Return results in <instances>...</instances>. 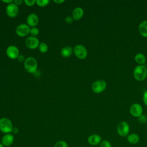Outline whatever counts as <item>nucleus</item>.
Here are the masks:
<instances>
[{"mask_svg": "<svg viewBox=\"0 0 147 147\" xmlns=\"http://www.w3.org/2000/svg\"><path fill=\"white\" fill-rule=\"evenodd\" d=\"M142 99H143V101L144 104L147 106V90H146L144 94H143V96H142Z\"/></svg>", "mask_w": 147, "mask_h": 147, "instance_id": "obj_28", "label": "nucleus"}, {"mask_svg": "<svg viewBox=\"0 0 147 147\" xmlns=\"http://www.w3.org/2000/svg\"><path fill=\"white\" fill-rule=\"evenodd\" d=\"M107 87L106 82L103 80H98L95 81L91 86L92 90L94 92L99 94L105 90Z\"/></svg>", "mask_w": 147, "mask_h": 147, "instance_id": "obj_6", "label": "nucleus"}, {"mask_svg": "<svg viewBox=\"0 0 147 147\" xmlns=\"http://www.w3.org/2000/svg\"><path fill=\"white\" fill-rule=\"evenodd\" d=\"M84 14V10L80 7H77L74 9L72 13V17L74 20L78 21L82 18Z\"/></svg>", "mask_w": 147, "mask_h": 147, "instance_id": "obj_15", "label": "nucleus"}, {"mask_svg": "<svg viewBox=\"0 0 147 147\" xmlns=\"http://www.w3.org/2000/svg\"><path fill=\"white\" fill-rule=\"evenodd\" d=\"M25 45L27 48L30 49H34L38 48L40 45V41L36 37L30 36L25 40Z\"/></svg>", "mask_w": 147, "mask_h": 147, "instance_id": "obj_10", "label": "nucleus"}, {"mask_svg": "<svg viewBox=\"0 0 147 147\" xmlns=\"http://www.w3.org/2000/svg\"><path fill=\"white\" fill-rule=\"evenodd\" d=\"M138 120L140 123H145L147 121L146 116H145L144 114H142L139 117H138Z\"/></svg>", "mask_w": 147, "mask_h": 147, "instance_id": "obj_25", "label": "nucleus"}, {"mask_svg": "<svg viewBox=\"0 0 147 147\" xmlns=\"http://www.w3.org/2000/svg\"><path fill=\"white\" fill-rule=\"evenodd\" d=\"M2 2L3 3H7V5H8L11 3H13V0H2Z\"/></svg>", "mask_w": 147, "mask_h": 147, "instance_id": "obj_32", "label": "nucleus"}, {"mask_svg": "<svg viewBox=\"0 0 147 147\" xmlns=\"http://www.w3.org/2000/svg\"><path fill=\"white\" fill-rule=\"evenodd\" d=\"M73 52L75 55L79 59H84L87 57L88 52L86 48L81 44H78L75 46Z\"/></svg>", "mask_w": 147, "mask_h": 147, "instance_id": "obj_5", "label": "nucleus"}, {"mask_svg": "<svg viewBox=\"0 0 147 147\" xmlns=\"http://www.w3.org/2000/svg\"><path fill=\"white\" fill-rule=\"evenodd\" d=\"M24 67L25 70L30 74H36L37 71V61L33 57H28L24 62Z\"/></svg>", "mask_w": 147, "mask_h": 147, "instance_id": "obj_1", "label": "nucleus"}, {"mask_svg": "<svg viewBox=\"0 0 147 147\" xmlns=\"http://www.w3.org/2000/svg\"><path fill=\"white\" fill-rule=\"evenodd\" d=\"M53 147H68V145L65 141L59 140L55 144Z\"/></svg>", "mask_w": 147, "mask_h": 147, "instance_id": "obj_22", "label": "nucleus"}, {"mask_svg": "<svg viewBox=\"0 0 147 147\" xmlns=\"http://www.w3.org/2000/svg\"><path fill=\"white\" fill-rule=\"evenodd\" d=\"M38 49L40 51V52L42 53H45L48 50V45L45 42H40L38 46Z\"/></svg>", "mask_w": 147, "mask_h": 147, "instance_id": "obj_20", "label": "nucleus"}, {"mask_svg": "<svg viewBox=\"0 0 147 147\" xmlns=\"http://www.w3.org/2000/svg\"><path fill=\"white\" fill-rule=\"evenodd\" d=\"M117 131L118 134L122 137H126L129 133L130 126L126 121L121 122L117 126Z\"/></svg>", "mask_w": 147, "mask_h": 147, "instance_id": "obj_4", "label": "nucleus"}, {"mask_svg": "<svg viewBox=\"0 0 147 147\" xmlns=\"http://www.w3.org/2000/svg\"><path fill=\"white\" fill-rule=\"evenodd\" d=\"M24 2V1L22 0H14L13 1V3L16 5L17 6H19L22 5V3Z\"/></svg>", "mask_w": 147, "mask_h": 147, "instance_id": "obj_30", "label": "nucleus"}, {"mask_svg": "<svg viewBox=\"0 0 147 147\" xmlns=\"http://www.w3.org/2000/svg\"><path fill=\"white\" fill-rule=\"evenodd\" d=\"M140 33L144 37H147V20L142 21L138 27Z\"/></svg>", "mask_w": 147, "mask_h": 147, "instance_id": "obj_17", "label": "nucleus"}, {"mask_svg": "<svg viewBox=\"0 0 147 147\" xmlns=\"http://www.w3.org/2000/svg\"><path fill=\"white\" fill-rule=\"evenodd\" d=\"M0 147H5V146L2 145V143H1V142H0Z\"/></svg>", "mask_w": 147, "mask_h": 147, "instance_id": "obj_34", "label": "nucleus"}, {"mask_svg": "<svg viewBox=\"0 0 147 147\" xmlns=\"http://www.w3.org/2000/svg\"><path fill=\"white\" fill-rule=\"evenodd\" d=\"M73 52V49L69 46H65L63 47L60 51L61 55L64 57H69Z\"/></svg>", "mask_w": 147, "mask_h": 147, "instance_id": "obj_18", "label": "nucleus"}, {"mask_svg": "<svg viewBox=\"0 0 147 147\" xmlns=\"http://www.w3.org/2000/svg\"><path fill=\"white\" fill-rule=\"evenodd\" d=\"M39 22L38 16L35 13H31L28 15L26 18L27 25L30 27H36Z\"/></svg>", "mask_w": 147, "mask_h": 147, "instance_id": "obj_12", "label": "nucleus"}, {"mask_svg": "<svg viewBox=\"0 0 147 147\" xmlns=\"http://www.w3.org/2000/svg\"><path fill=\"white\" fill-rule=\"evenodd\" d=\"M54 2L57 3V4H61V3H63V2H64V0H60V1H56V0H54L53 1Z\"/></svg>", "mask_w": 147, "mask_h": 147, "instance_id": "obj_33", "label": "nucleus"}, {"mask_svg": "<svg viewBox=\"0 0 147 147\" xmlns=\"http://www.w3.org/2000/svg\"><path fill=\"white\" fill-rule=\"evenodd\" d=\"M14 141V136L11 134H5L2 137L1 139V143L5 147H9L11 146Z\"/></svg>", "mask_w": 147, "mask_h": 147, "instance_id": "obj_13", "label": "nucleus"}, {"mask_svg": "<svg viewBox=\"0 0 147 147\" xmlns=\"http://www.w3.org/2000/svg\"><path fill=\"white\" fill-rule=\"evenodd\" d=\"M126 138L129 143L133 145L137 144L140 141V137L136 133H131L129 134L126 137Z\"/></svg>", "mask_w": 147, "mask_h": 147, "instance_id": "obj_16", "label": "nucleus"}, {"mask_svg": "<svg viewBox=\"0 0 147 147\" xmlns=\"http://www.w3.org/2000/svg\"><path fill=\"white\" fill-rule=\"evenodd\" d=\"M6 54L7 56L10 59H17L20 55V51L18 48L13 45H9L6 50Z\"/></svg>", "mask_w": 147, "mask_h": 147, "instance_id": "obj_9", "label": "nucleus"}, {"mask_svg": "<svg viewBox=\"0 0 147 147\" xmlns=\"http://www.w3.org/2000/svg\"><path fill=\"white\" fill-rule=\"evenodd\" d=\"M142 107L139 103H134L130 106V113L131 115L134 117H139L142 114Z\"/></svg>", "mask_w": 147, "mask_h": 147, "instance_id": "obj_11", "label": "nucleus"}, {"mask_svg": "<svg viewBox=\"0 0 147 147\" xmlns=\"http://www.w3.org/2000/svg\"><path fill=\"white\" fill-rule=\"evenodd\" d=\"M39 29L36 28V27H33V28H31L30 29V33L31 36L33 37H36L39 34Z\"/></svg>", "mask_w": 147, "mask_h": 147, "instance_id": "obj_23", "label": "nucleus"}, {"mask_svg": "<svg viewBox=\"0 0 147 147\" xmlns=\"http://www.w3.org/2000/svg\"><path fill=\"white\" fill-rule=\"evenodd\" d=\"M17 59L20 62H24L25 60V56L23 55H20Z\"/></svg>", "mask_w": 147, "mask_h": 147, "instance_id": "obj_29", "label": "nucleus"}, {"mask_svg": "<svg viewBox=\"0 0 147 147\" xmlns=\"http://www.w3.org/2000/svg\"><path fill=\"white\" fill-rule=\"evenodd\" d=\"M30 27L27 24H21L16 28V33L18 36L24 37L30 33Z\"/></svg>", "mask_w": 147, "mask_h": 147, "instance_id": "obj_7", "label": "nucleus"}, {"mask_svg": "<svg viewBox=\"0 0 147 147\" xmlns=\"http://www.w3.org/2000/svg\"><path fill=\"white\" fill-rule=\"evenodd\" d=\"M19 13L18 6L13 2L8 4L6 7V13L10 18H15Z\"/></svg>", "mask_w": 147, "mask_h": 147, "instance_id": "obj_8", "label": "nucleus"}, {"mask_svg": "<svg viewBox=\"0 0 147 147\" xmlns=\"http://www.w3.org/2000/svg\"><path fill=\"white\" fill-rule=\"evenodd\" d=\"M73 21H74V19L72 18V17L71 16H67L65 18V22L67 24H71L72 23Z\"/></svg>", "mask_w": 147, "mask_h": 147, "instance_id": "obj_27", "label": "nucleus"}, {"mask_svg": "<svg viewBox=\"0 0 147 147\" xmlns=\"http://www.w3.org/2000/svg\"><path fill=\"white\" fill-rule=\"evenodd\" d=\"M24 2L28 6H33L36 3V0H24Z\"/></svg>", "mask_w": 147, "mask_h": 147, "instance_id": "obj_26", "label": "nucleus"}, {"mask_svg": "<svg viewBox=\"0 0 147 147\" xmlns=\"http://www.w3.org/2000/svg\"><path fill=\"white\" fill-rule=\"evenodd\" d=\"M13 128L11 120L7 118L3 117L0 119V131L5 134L11 133Z\"/></svg>", "mask_w": 147, "mask_h": 147, "instance_id": "obj_3", "label": "nucleus"}, {"mask_svg": "<svg viewBox=\"0 0 147 147\" xmlns=\"http://www.w3.org/2000/svg\"><path fill=\"white\" fill-rule=\"evenodd\" d=\"M102 141V137L97 134H91L87 138L88 143L92 146H96L99 145Z\"/></svg>", "mask_w": 147, "mask_h": 147, "instance_id": "obj_14", "label": "nucleus"}, {"mask_svg": "<svg viewBox=\"0 0 147 147\" xmlns=\"http://www.w3.org/2000/svg\"><path fill=\"white\" fill-rule=\"evenodd\" d=\"M99 147H112L111 144L108 140H102L99 144Z\"/></svg>", "mask_w": 147, "mask_h": 147, "instance_id": "obj_24", "label": "nucleus"}, {"mask_svg": "<svg viewBox=\"0 0 147 147\" xmlns=\"http://www.w3.org/2000/svg\"><path fill=\"white\" fill-rule=\"evenodd\" d=\"M146 118H147V116H146Z\"/></svg>", "mask_w": 147, "mask_h": 147, "instance_id": "obj_35", "label": "nucleus"}, {"mask_svg": "<svg viewBox=\"0 0 147 147\" xmlns=\"http://www.w3.org/2000/svg\"><path fill=\"white\" fill-rule=\"evenodd\" d=\"M49 3V0H36V3L38 6L44 7L47 6Z\"/></svg>", "mask_w": 147, "mask_h": 147, "instance_id": "obj_21", "label": "nucleus"}, {"mask_svg": "<svg viewBox=\"0 0 147 147\" xmlns=\"http://www.w3.org/2000/svg\"><path fill=\"white\" fill-rule=\"evenodd\" d=\"M133 76L138 81H142L147 77V68L144 65H138L133 70Z\"/></svg>", "mask_w": 147, "mask_h": 147, "instance_id": "obj_2", "label": "nucleus"}, {"mask_svg": "<svg viewBox=\"0 0 147 147\" xmlns=\"http://www.w3.org/2000/svg\"><path fill=\"white\" fill-rule=\"evenodd\" d=\"M19 131V129L17 127H13V130H12V133L14 134H17Z\"/></svg>", "mask_w": 147, "mask_h": 147, "instance_id": "obj_31", "label": "nucleus"}, {"mask_svg": "<svg viewBox=\"0 0 147 147\" xmlns=\"http://www.w3.org/2000/svg\"><path fill=\"white\" fill-rule=\"evenodd\" d=\"M136 63L140 65H143L146 62V57L143 53H138L134 57Z\"/></svg>", "mask_w": 147, "mask_h": 147, "instance_id": "obj_19", "label": "nucleus"}]
</instances>
